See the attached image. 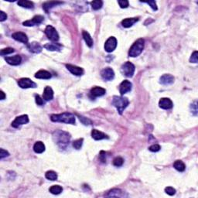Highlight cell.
I'll return each mask as SVG.
<instances>
[{"label":"cell","instance_id":"cell-1","mask_svg":"<svg viewBox=\"0 0 198 198\" xmlns=\"http://www.w3.org/2000/svg\"><path fill=\"white\" fill-rule=\"evenodd\" d=\"M53 135L56 143L60 149H66L71 139L70 134L61 130H57L54 131Z\"/></svg>","mask_w":198,"mask_h":198},{"label":"cell","instance_id":"cell-2","mask_svg":"<svg viewBox=\"0 0 198 198\" xmlns=\"http://www.w3.org/2000/svg\"><path fill=\"white\" fill-rule=\"evenodd\" d=\"M51 119L54 122H62L66 124H75V116L72 113L63 112L62 114L52 115Z\"/></svg>","mask_w":198,"mask_h":198},{"label":"cell","instance_id":"cell-3","mask_svg":"<svg viewBox=\"0 0 198 198\" xmlns=\"http://www.w3.org/2000/svg\"><path fill=\"white\" fill-rule=\"evenodd\" d=\"M129 104V101L127 98L122 96H114L112 99V105L117 108L120 115L122 114L124 110Z\"/></svg>","mask_w":198,"mask_h":198},{"label":"cell","instance_id":"cell-4","mask_svg":"<svg viewBox=\"0 0 198 198\" xmlns=\"http://www.w3.org/2000/svg\"><path fill=\"white\" fill-rule=\"evenodd\" d=\"M144 43L145 41L143 39L137 40L130 48L129 51H128V56L131 57H135L141 54L144 49Z\"/></svg>","mask_w":198,"mask_h":198},{"label":"cell","instance_id":"cell-5","mask_svg":"<svg viewBox=\"0 0 198 198\" xmlns=\"http://www.w3.org/2000/svg\"><path fill=\"white\" fill-rule=\"evenodd\" d=\"M135 67L134 66L133 63H131V62L127 61L125 63L122 65L121 67V72L122 75H125L127 78H131L133 77L134 73H135Z\"/></svg>","mask_w":198,"mask_h":198},{"label":"cell","instance_id":"cell-6","mask_svg":"<svg viewBox=\"0 0 198 198\" xmlns=\"http://www.w3.org/2000/svg\"><path fill=\"white\" fill-rule=\"evenodd\" d=\"M44 32L47 38L51 40V41H57L59 40L58 33L57 32L56 29L52 26H47L45 29Z\"/></svg>","mask_w":198,"mask_h":198},{"label":"cell","instance_id":"cell-7","mask_svg":"<svg viewBox=\"0 0 198 198\" xmlns=\"http://www.w3.org/2000/svg\"><path fill=\"white\" fill-rule=\"evenodd\" d=\"M18 84L21 88H34L37 87V84L35 82L30 80V78H20L19 80H18Z\"/></svg>","mask_w":198,"mask_h":198},{"label":"cell","instance_id":"cell-8","mask_svg":"<svg viewBox=\"0 0 198 198\" xmlns=\"http://www.w3.org/2000/svg\"><path fill=\"white\" fill-rule=\"evenodd\" d=\"M117 46V40L115 37H111L107 40L105 43V50L108 53H111L115 50Z\"/></svg>","mask_w":198,"mask_h":198},{"label":"cell","instance_id":"cell-9","mask_svg":"<svg viewBox=\"0 0 198 198\" xmlns=\"http://www.w3.org/2000/svg\"><path fill=\"white\" fill-rule=\"evenodd\" d=\"M29 122V117L27 115H22L18 116L15 119V120L12 122V126L13 128H19L20 125H24Z\"/></svg>","mask_w":198,"mask_h":198},{"label":"cell","instance_id":"cell-10","mask_svg":"<svg viewBox=\"0 0 198 198\" xmlns=\"http://www.w3.org/2000/svg\"><path fill=\"white\" fill-rule=\"evenodd\" d=\"M43 19H44V17L43 16L37 15V16H34L31 20L25 21V22H22V24H23V26H34L41 23L43 21Z\"/></svg>","mask_w":198,"mask_h":198},{"label":"cell","instance_id":"cell-11","mask_svg":"<svg viewBox=\"0 0 198 198\" xmlns=\"http://www.w3.org/2000/svg\"><path fill=\"white\" fill-rule=\"evenodd\" d=\"M101 75H102V78L105 81H111L115 78V72L110 67H106L102 71Z\"/></svg>","mask_w":198,"mask_h":198},{"label":"cell","instance_id":"cell-12","mask_svg":"<svg viewBox=\"0 0 198 198\" xmlns=\"http://www.w3.org/2000/svg\"><path fill=\"white\" fill-rule=\"evenodd\" d=\"M131 87H132V84L128 80H125L119 85V92L122 95H125V93L131 90Z\"/></svg>","mask_w":198,"mask_h":198},{"label":"cell","instance_id":"cell-13","mask_svg":"<svg viewBox=\"0 0 198 198\" xmlns=\"http://www.w3.org/2000/svg\"><path fill=\"white\" fill-rule=\"evenodd\" d=\"M106 93V90L103 87H95L91 90L90 97L91 98H98V97L103 96Z\"/></svg>","mask_w":198,"mask_h":198},{"label":"cell","instance_id":"cell-14","mask_svg":"<svg viewBox=\"0 0 198 198\" xmlns=\"http://www.w3.org/2000/svg\"><path fill=\"white\" fill-rule=\"evenodd\" d=\"M159 106L163 109H170L173 108V102L168 98H162L159 102Z\"/></svg>","mask_w":198,"mask_h":198},{"label":"cell","instance_id":"cell-15","mask_svg":"<svg viewBox=\"0 0 198 198\" xmlns=\"http://www.w3.org/2000/svg\"><path fill=\"white\" fill-rule=\"evenodd\" d=\"M66 67L67 68V70L74 75L76 76H81L84 74V70L81 67L75 66V65L72 64H66Z\"/></svg>","mask_w":198,"mask_h":198},{"label":"cell","instance_id":"cell-16","mask_svg":"<svg viewBox=\"0 0 198 198\" xmlns=\"http://www.w3.org/2000/svg\"><path fill=\"white\" fill-rule=\"evenodd\" d=\"M27 47H28L29 51L32 53H34V54H39L42 51V46L37 42H32V43H29L27 45Z\"/></svg>","mask_w":198,"mask_h":198},{"label":"cell","instance_id":"cell-17","mask_svg":"<svg viewBox=\"0 0 198 198\" xmlns=\"http://www.w3.org/2000/svg\"><path fill=\"white\" fill-rule=\"evenodd\" d=\"M12 37H13L14 40H17V41L21 42V43H27L28 42V37L24 33H22V32H16V33H14V34L12 35Z\"/></svg>","mask_w":198,"mask_h":198},{"label":"cell","instance_id":"cell-18","mask_svg":"<svg viewBox=\"0 0 198 198\" xmlns=\"http://www.w3.org/2000/svg\"><path fill=\"white\" fill-rule=\"evenodd\" d=\"M160 82L163 85H170L174 82V77L171 75H163L160 78Z\"/></svg>","mask_w":198,"mask_h":198},{"label":"cell","instance_id":"cell-19","mask_svg":"<svg viewBox=\"0 0 198 198\" xmlns=\"http://www.w3.org/2000/svg\"><path fill=\"white\" fill-rule=\"evenodd\" d=\"M5 60L9 64L13 65V66H16V65L20 64L21 61H22V57L19 55H15L13 57H6Z\"/></svg>","mask_w":198,"mask_h":198},{"label":"cell","instance_id":"cell-20","mask_svg":"<svg viewBox=\"0 0 198 198\" xmlns=\"http://www.w3.org/2000/svg\"><path fill=\"white\" fill-rule=\"evenodd\" d=\"M91 137L95 140H102L105 139H108V136L106 134L103 133L102 131H98L97 129H93L91 131Z\"/></svg>","mask_w":198,"mask_h":198},{"label":"cell","instance_id":"cell-21","mask_svg":"<svg viewBox=\"0 0 198 198\" xmlns=\"http://www.w3.org/2000/svg\"><path fill=\"white\" fill-rule=\"evenodd\" d=\"M43 98L45 101H51L54 98V91L49 86H46L44 88L43 94Z\"/></svg>","mask_w":198,"mask_h":198},{"label":"cell","instance_id":"cell-22","mask_svg":"<svg viewBox=\"0 0 198 198\" xmlns=\"http://www.w3.org/2000/svg\"><path fill=\"white\" fill-rule=\"evenodd\" d=\"M51 77H52L51 74L49 71H47L44 70H40L35 74V78H38V79L47 80L51 79Z\"/></svg>","mask_w":198,"mask_h":198},{"label":"cell","instance_id":"cell-23","mask_svg":"<svg viewBox=\"0 0 198 198\" xmlns=\"http://www.w3.org/2000/svg\"><path fill=\"white\" fill-rule=\"evenodd\" d=\"M138 20V18H127V19H123L122 21V25L125 28H129Z\"/></svg>","mask_w":198,"mask_h":198},{"label":"cell","instance_id":"cell-24","mask_svg":"<svg viewBox=\"0 0 198 198\" xmlns=\"http://www.w3.org/2000/svg\"><path fill=\"white\" fill-rule=\"evenodd\" d=\"M60 4H63L62 2H54V1H51V2H46L45 3H43V9L44 10V11L46 13H48L49 10L51 9H52L53 7L57 6V5H60Z\"/></svg>","mask_w":198,"mask_h":198},{"label":"cell","instance_id":"cell-25","mask_svg":"<svg viewBox=\"0 0 198 198\" xmlns=\"http://www.w3.org/2000/svg\"><path fill=\"white\" fill-rule=\"evenodd\" d=\"M43 47L51 51H60L62 48V45L60 43H46Z\"/></svg>","mask_w":198,"mask_h":198},{"label":"cell","instance_id":"cell-26","mask_svg":"<svg viewBox=\"0 0 198 198\" xmlns=\"http://www.w3.org/2000/svg\"><path fill=\"white\" fill-rule=\"evenodd\" d=\"M34 150L36 153H43L45 151V145L40 141L37 142L34 146Z\"/></svg>","mask_w":198,"mask_h":198},{"label":"cell","instance_id":"cell-27","mask_svg":"<svg viewBox=\"0 0 198 198\" xmlns=\"http://www.w3.org/2000/svg\"><path fill=\"white\" fill-rule=\"evenodd\" d=\"M106 196H116V197L119 196V197H122V196H125V194H124V192L122 191L120 189H113V190L108 191Z\"/></svg>","mask_w":198,"mask_h":198},{"label":"cell","instance_id":"cell-28","mask_svg":"<svg viewBox=\"0 0 198 198\" xmlns=\"http://www.w3.org/2000/svg\"><path fill=\"white\" fill-rule=\"evenodd\" d=\"M82 36L84 41H85L86 44H87L89 47H92V46H93V40H92L91 37V35L89 34V33H87V31H83Z\"/></svg>","mask_w":198,"mask_h":198},{"label":"cell","instance_id":"cell-29","mask_svg":"<svg viewBox=\"0 0 198 198\" xmlns=\"http://www.w3.org/2000/svg\"><path fill=\"white\" fill-rule=\"evenodd\" d=\"M18 5L21 7H23L26 9H33L34 7V4L33 2L27 1V0H21L17 2Z\"/></svg>","mask_w":198,"mask_h":198},{"label":"cell","instance_id":"cell-30","mask_svg":"<svg viewBox=\"0 0 198 198\" xmlns=\"http://www.w3.org/2000/svg\"><path fill=\"white\" fill-rule=\"evenodd\" d=\"M173 167L179 172H184L186 169V166L181 160H176L173 163Z\"/></svg>","mask_w":198,"mask_h":198},{"label":"cell","instance_id":"cell-31","mask_svg":"<svg viewBox=\"0 0 198 198\" xmlns=\"http://www.w3.org/2000/svg\"><path fill=\"white\" fill-rule=\"evenodd\" d=\"M49 190L51 193H53V194L57 195V194H60V193L63 191V188L59 185H54L49 189Z\"/></svg>","mask_w":198,"mask_h":198},{"label":"cell","instance_id":"cell-32","mask_svg":"<svg viewBox=\"0 0 198 198\" xmlns=\"http://www.w3.org/2000/svg\"><path fill=\"white\" fill-rule=\"evenodd\" d=\"M91 5L92 9L94 10H100L103 6V2L101 0H95V1L91 2Z\"/></svg>","mask_w":198,"mask_h":198},{"label":"cell","instance_id":"cell-33","mask_svg":"<svg viewBox=\"0 0 198 198\" xmlns=\"http://www.w3.org/2000/svg\"><path fill=\"white\" fill-rule=\"evenodd\" d=\"M45 176L47 180H49L54 181L57 179V174L54 171H52V170H50V171H47L45 174Z\"/></svg>","mask_w":198,"mask_h":198},{"label":"cell","instance_id":"cell-34","mask_svg":"<svg viewBox=\"0 0 198 198\" xmlns=\"http://www.w3.org/2000/svg\"><path fill=\"white\" fill-rule=\"evenodd\" d=\"M83 142H84L83 139H78L75 140L73 142V147L76 149H80L82 146Z\"/></svg>","mask_w":198,"mask_h":198},{"label":"cell","instance_id":"cell-35","mask_svg":"<svg viewBox=\"0 0 198 198\" xmlns=\"http://www.w3.org/2000/svg\"><path fill=\"white\" fill-rule=\"evenodd\" d=\"M124 160L122 158V157H116V158L114 159L113 160V165L115 166V167H122L123 165Z\"/></svg>","mask_w":198,"mask_h":198},{"label":"cell","instance_id":"cell-36","mask_svg":"<svg viewBox=\"0 0 198 198\" xmlns=\"http://www.w3.org/2000/svg\"><path fill=\"white\" fill-rule=\"evenodd\" d=\"M14 49L11 47H7V48H4V49L1 50V52H0V54L2 56L4 55H7V54H10L14 52Z\"/></svg>","mask_w":198,"mask_h":198},{"label":"cell","instance_id":"cell-37","mask_svg":"<svg viewBox=\"0 0 198 198\" xmlns=\"http://www.w3.org/2000/svg\"><path fill=\"white\" fill-rule=\"evenodd\" d=\"M78 116L79 117L80 121H81V122H82L84 125H91V121L90 119H87V118H85V117H83V116H81V115H78Z\"/></svg>","mask_w":198,"mask_h":198},{"label":"cell","instance_id":"cell-38","mask_svg":"<svg viewBox=\"0 0 198 198\" xmlns=\"http://www.w3.org/2000/svg\"><path fill=\"white\" fill-rule=\"evenodd\" d=\"M190 62L191 63H197L198 62V53L197 51H194L192 54L191 57L190 58Z\"/></svg>","mask_w":198,"mask_h":198},{"label":"cell","instance_id":"cell-39","mask_svg":"<svg viewBox=\"0 0 198 198\" xmlns=\"http://www.w3.org/2000/svg\"><path fill=\"white\" fill-rule=\"evenodd\" d=\"M165 192L168 195H170V196H173V195H174L176 193V190L173 187H168L165 188Z\"/></svg>","mask_w":198,"mask_h":198},{"label":"cell","instance_id":"cell-40","mask_svg":"<svg viewBox=\"0 0 198 198\" xmlns=\"http://www.w3.org/2000/svg\"><path fill=\"white\" fill-rule=\"evenodd\" d=\"M118 3L119 4V6L122 9H125L128 6V1L127 0H119Z\"/></svg>","mask_w":198,"mask_h":198},{"label":"cell","instance_id":"cell-41","mask_svg":"<svg viewBox=\"0 0 198 198\" xmlns=\"http://www.w3.org/2000/svg\"><path fill=\"white\" fill-rule=\"evenodd\" d=\"M143 2L147 3L148 5L150 6V7L152 9V10H154V11H156V10H157L156 3V2H155V1H153V0H150V1H146V2Z\"/></svg>","mask_w":198,"mask_h":198},{"label":"cell","instance_id":"cell-42","mask_svg":"<svg viewBox=\"0 0 198 198\" xmlns=\"http://www.w3.org/2000/svg\"><path fill=\"white\" fill-rule=\"evenodd\" d=\"M36 99V103L37 104V105H43L45 104L44 101H43V98H42L40 95H36L35 96Z\"/></svg>","mask_w":198,"mask_h":198},{"label":"cell","instance_id":"cell-43","mask_svg":"<svg viewBox=\"0 0 198 198\" xmlns=\"http://www.w3.org/2000/svg\"><path fill=\"white\" fill-rule=\"evenodd\" d=\"M160 149H161V147H160V145L154 144L149 148V150L151 151V152H158V151H160Z\"/></svg>","mask_w":198,"mask_h":198},{"label":"cell","instance_id":"cell-44","mask_svg":"<svg viewBox=\"0 0 198 198\" xmlns=\"http://www.w3.org/2000/svg\"><path fill=\"white\" fill-rule=\"evenodd\" d=\"M190 108H191L192 113H193L194 115H197V102H193L191 105V106H190Z\"/></svg>","mask_w":198,"mask_h":198},{"label":"cell","instance_id":"cell-45","mask_svg":"<svg viewBox=\"0 0 198 198\" xmlns=\"http://www.w3.org/2000/svg\"><path fill=\"white\" fill-rule=\"evenodd\" d=\"M9 156H10V153H9L6 150H5V149H0V159H1V160H2V159L5 158V157Z\"/></svg>","mask_w":198,"mask_h":198},{"label":"cell","instance_id":"cell-46","mask_svg":"<svg viewBox=\"0 0 198 198\" xmlns=\"http://www.w3.org/2000/svg\"><path fill=\"white\" fill-rule=\"evenodd\" d=\"M99 159H100V160L102 163H105L106 162V152H104V151H101Z\"/></svg>","mask_w":198,"mask_h":198},{"label":"cell","instance_id":"cell-47","mask_svg":"<svg viewBox=\"0 0 198 198\" xmlns=\"http://www.w3.org/2000/svg\"><path fill=\"white\" fill-rule=\"evenodd\" d=\"M7 19V15L4 13L3 11L0 12V21L1 22H3L4 20Z\"/></svg>","mask_w":198,"mask_h":198},{"label":"cell","instance_id":"cell-48","mask_svg":"<svg viewBox=\"0 0 198 198\" xmlns=\"http://www.w3.org/2000/svg\"><path fill=\"white\" fill-rule=\"evenodd\" d=\"M0 95H1V98H0V99H1V100H4L6 98L5 93H4L2 91H0Z\"/></svg>","mask_w":198,"mask_h":198}]
</instances>
